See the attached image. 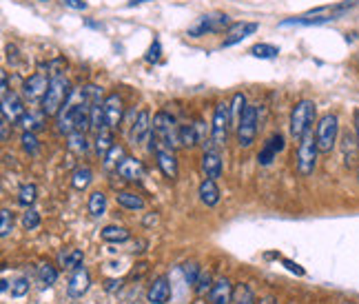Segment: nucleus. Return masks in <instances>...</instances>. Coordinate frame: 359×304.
Returning a JSON list of instances; mask_svg holds the SVG:
<instances>
[{"label": "nucleus", "instance_id": "nucleus-54", "mask_svg": "<svg viewBox=\"0 0 359 304\" xmlns=\"http://www.w3.org/2000/svg\"><path fill=\"white\" fill-rule=\"evenodd\" d=\"M40 3H47V0H40Z\"/></svg>", "mask_w": 359, "mask_h": 304}, {"label": "nucleus", "instance_id": "nucleus-13", "mask_svg": "<svg viewBox=\"0 0 359 304\" xmlns=\"http://www.w3.org/2000/svg\"><path fill=\"white\" fill-rule=\"evenodd\" d=\"M102 109H104V118H107V127L118 129L122 122V113H124L122 98L118 93H109V96H104Z\"/></svg>", "mask_w": 359, "mask_h": 304}, {"label": "nucleus", "instance_id": "nucleus-24", "mask_svg": "<svg viewBox=\"0 0 359 304\" xmlns=\"http://www.w3.org/2000/svg\"><path fill=\"white\" fill-rule=\"evenodd\" d=\"M113 129L111 127H104L96 133V142H93V146H96V153L98 158H104L111 149H113Z\"/></svg>", "mask_w": 359, "mask_h": 304}, {"label": "nucleus", "instance_id": "nucleus-40", "mask_svg": "<svg viewBox=\"0 0 359 304\" xmlns=\"http://www.w3.org/2000/svg\"><path fill=\"white\" fill-rule=\"evenodd\" d=\"M124 158H126V155H124L122 144H113V149L104 155V164H107V167H118Z\"/></svg>", "mask_w": 359, "mask_h": 304}, {"label": "nucleus", "instance_id": "nucleus-45", "mask_svg": "<svg viewBox=\"0 0 359 304\" xmlns=\"http://www.w3.org/2000/svg\"><path fill=\"white\" fill-rule=\"evenodd\" d=\"M62 3L71 9H76V12H84V9H87V3H84V0H62Z\"/></svg>", "mask_w": 359, "mask_h": 304}, {"label": "nucleus", "instance_id": "nucleus-4", "mask_svg": "<svg viewBox=\"0 0 359 304\" xmlns=\"http://www.w3.org/2000/svg\"><path fill=\"white\" fill-rule=\"evenodd\" d=\"M315 116H318V104L313 100H300L298 104L293 107L291 111V135L295 140H300L302 135L313 129V122H315Z\"/></svg>", "mask_w": 359, "mask_h": 304}, {"label": "nucleus", "instance_id": "nucleus-51", "mask_svg": "<svg viewBox=\"0 0 359 304\" xmlns=\"http://www.w3.org/2000/svg\"><path fill=\"white\" fill-rule=\"evenodd\" d=\"M142 3H149V0H129L126 7H135V5H142Z\"/></svg>", "mask_w": 359, "mask_h": 304}, {"label": "nucleus", "instance_id": "nucleus-39", "mask_svg": "<svg viewBox=\"0 0 359 304\" xmlns=\"http://www.w3.org/2000/svg\"><path fill=\"white\" fill-rule=\"evenodd\" d=\"M23 227H25V231H36V229L40 227V213L36 211V209L29 207L23 213Z\"/></svg>", "mask_w": 359, "mask_h": 304}, {"label": "nucleus", "instance_id": "nucleus-38", "mask_svg": "<svg viewBox=\"0 0 359 304\" xmlns=\"http://www.w3.org/2000/svg\"><path fill=\"white\" fill-rule=\"evenodd\" d=\"M0 220H3V222H0V238H7L14 231V213L5 207L3 211H0Z\"/></svg>", "mask_w": 359, "mask_h": 304}, {"label": "nucleus", "instance_id": "nucleus-12", "mask_svg": "<svg viewBox=\"0 0 359 304\" xmlns=\"http://www.w3.org/2000/svg\"><path fill=\"white\" fill-rule=\"evenodd\" d=\"M25 102L23 98L14 91H5L3 93V118H7L12 124H20V120L25 118Z\"/></svg>", "mask_w": 359, "mask_h": 304}, {"label": "nucleus", "instance_id": "nucleus-16", "mask_svg": "<svg viewBox=\"0 0 359 304\" xmlns=\"http://www.w3.org/2000/svg\"><path fill=\"white\" fill-rule=\"evenodd\" d=\"M284 149V135L282 133H273L271 138L264 142V146H262V151L258 153V162L262 164V167H269L273 160L278 158V153Z\"/></svg>", "mask_w": 359, "mask_h": 304}, {"label": "nucleus", "instance_id": "nucleus-18", "mask_svg": "<svg viewBox=\"0 0 359 304\" xmlns=\"http://www.w3.org/2000/svg\"><path fill=\"white\" fill-rule=\"evenodd\" d=\"M115 171H118L120 178L129 182H138L144 178V164L138 160V158H131V155H126V158L115 167Z\"/></svg>", "mask_w": 359, "mask_h": 304}, {"label": "nucleus", "instance_id": "nucleus-34", "mask_svg": "<svg viewBox=\"0 0 359 304\" xmlns=\"http://www.w3.org/2000/svg\"><path fill=\"white\" fill-rule=\"evenodd\" d=\"M246 109V98H244V93H235L233 96V102H231V120L235 122V127H237V122L242 118V113H244Z\"/></svg>", "mask_w": 359, "mask_h": 304}, {"label": "nucleus", "instance_id": "nucleus-46", "mask_svg": "<svg viewBox=\"0 0 359 304\" xmlns=\"http://www.w3.org/2000/svg\"><path fill=\"white\" fill-rule=\"evenodd\" d=\"M7 60L14 62V65H18V49L14 45H7Z\"/></svg>", "mask_w": 359, "mask_h": 304}, {"label": "nucleus", "instance_id": "nucleus-1", "mask_svg": "<svg viewBox=\"0 0 359 304\" xmlns=\"http://www.w3.org/2000/svg\"><path fill=\"white\" fill-rule=\"evenodd\" d=\"M71 91L73 89L69 85V80L65 78V73H60V76H51L45 100L40 102L42 113H45V116H58V111L62 109V104H65L67 98L71 96Z\"/></svg>", "mask_w": 359, "mask_h": 304}, {"label": "nucleus", "instance_id": "nucleus-3", "mask_svg": "<svg viewBox=\"0 0 359 304\" xmlns=\"http://www.w3.org/2000/svg\"><path fill=\"white\" fill-rule=\"evenodd\" d=\"M298 142H300L298 144V173L302 178H309L313 175L315 167H318V155H320L318 138H315L313 129H309Z\"/></svg>", "mask_w": 359, "mask_h": 304}, {"label": "nucleus", "instance_id": "nucleus-50", "mask_svg": "<svg viewBox=\"0 0 359 304\" xmlns=\"http://www.w3.org/2000/svg\"><path fill=\"white\" fill-rule=\"evenodd\" d=\"M355 135H357V142H359V109L355 111Z\"/></svg>", "mask_w": 359, "mask_h": 304}, {"label": "nucleus", "instance_id": "nucleus-29", "mask_svg": "<svg viewBox=\"0 0 359 304\" xmlns=\"http://www.w3.org/2000/svg\"><path fill=\"white\" fill-rule=\"evenodd\" d=\"M36 198H38V187L34 182H25L23 187L18 189V205L20 207L29 209L31 205L36 202Z\"/></svg>", "mask_w": 359, "mask_h": 304}, {"label": "nucleus", "instance_id": "nucleus-43", "mask_svg": "<svg viewBox=\"0 0 359 304\" xmlns=\"http://www.w3.org/2000/svg\"><path fill=\"white\" fill-rule=\"evenodd\" d=\"M29 293V280L27 278H18L12 285V296L14 298H25Z\"/></svg>", "mask_w": 359, "mask_h": 304}, {"label": "nucleus", "instance_id": "nucleus-19", "mask_svg": "<svg viewBox=\"0 0 359 304\" xmlns=\"http://www.w3.org/2000/svg\"><path fill=\"white\" fill-rule=\"evenodd\" d=\"M200 167H202V173L211 180H217L222 175V155L215 149H204L202 160H200Z\"/></svg>", "mask_w": 359, "mask_h": 304}, {"label": "nucleus", "instance_id": "nucleus-35", "mask_svg": "<svg viewBox=\"0 0 359 304\" xmlns=\"http://www.w3.org/2000/svg\"><path fill=\"white\" fill-rule=\"evenodd\" d=\"M42 122H45V113H25V118L20 120V127L25 131H36L42 127Z\"/></svg>", "mask_w": 359, "mask_h": 304}, {"label": "nucleus", "instance_id": "nucleus-53", "mask_svg": "<svg viewBox=\"0 0 359 304\" xmlns=\"http://www.w3.org/2000/svg\"><path fill=\"white\" fill-rule=\"evenodd\" d=\"M262 304H278L275 300H273V298H264V302Z\"/></svg>", "mask_w": 359, "mask_h": 304}, {"label": "nucleus", "instance_id": "nucleus-20", "mask_svg": "<svg viewBox=\"0 0 359 304\" xmlns=\"http://www.w3.org/2000/svg\"><path fill=\"white\" fill-rule=\"evenodd\" d=\"M168 298H171V285H168V280L164 276L155 278L153 285L149 287V293H146V300L151 304H166Z\"/></svg>", "mask_w": 359, "mask_h": 304}, {"label": "nucleus", "instance_id": "nucleus-41", "mask_svg": "<svg viewBox=\"0 0 359 304\" xmlns=\"http://www.w3.org/2000/svg\"><path fill=\"white\" fill-rule=\"evenodd\" d=\"M182 274H184L186 285H193L195 287V282H197L200 274H202V269H200L195 262H186V265H182Z\"/></svg>", "mask_w": 359, "mask_h": 304}, {"label": "nucleus", "instance_id": "nucleus-11", "mask_svg": "<svg viewBox=\"0 0 359 304\" xmlns=\"http://www.w3.org/2000/svg\"><path fill=\"white\" fill-rule=\"evenodd\" d=\"M151 131H153V122H151V113L142 109L138 111V116L133 118L131 122V129H129V140L131 144H142L151 138Z\"/></svg>", "mask_w": 359, "mask_h": 304}, {"label": "nucleus", "instance_id": "nucleus-21", "mask_svg": "<svg viewBox=\"0 0 359 304\" xmlns=\"http://www.w3.org/2000/svg\"><path fill=\"white\" fill-rule=\"evenodd\" d=\"M342 151H344V160L346 167H357L359 162V142H357V135L355 133H344L342 135Z\"/></svg>", "mask_w": 359, "mask_h": 304}, {"label": "nucleus", "instance_id": "nucleus-23", "mask_svg": "<svg viewBox=\"0 0 359 304\" xmlns=\"http://www.w3.org/2000/svg\"><path fill=\"white\" fill-rule=\"evenodd\" d=\"M197 193H200V200H202L206 207H217L220 196H222L220 187L215 184V180H211V178H204V180L200 182Z\"/></svg>", "mask_w": 359, "mask_h": 304}, {"label": "nucleus", "instance_id": "nucleus-37", "mask_svg": "<svg viewBox=\"0 0 359 304\" xmlns=\"http://www.w3.org/2000/svg\"><path fill=\"white\" fill-rule=\"evenodd\" d=\"M233 302H235V304H258V302H255V296H253V291H251L246 285H237V287H235Z\"/></svg>", "mask_w": 359, "mask_h": 304}, {"label": "nucleus", "instance_id": "nucleus-33", "mask_svg": "<svg viewBox=\"0 0 359 304\" xmlns=\"http://www.w3.org/2000/svg\"><path fill=\"white\" fill-rule=\"evenodd\" d=\"M82 260H84V254L80 249H71L69 254H62V265L69 271H76L78 267H82Z\"/></svg>", "mask_w": 359, "mask_h": 304}, {"label": "nucleus", "instance_id": "nucleus-8", "mask_svg": "<svg viewBox=\"0 0 359 304\" xmlns=\"http://www.w3.org/2000/svg\"><path fill=\"white\" fill-rule=\"evenodd\" d=\"M255 135H258V107L255 104H246V109L237 122V144L242 149H249L255 142Z\"/></svg>", "mask_w": 359, "mask_h": 304}, {"label": "nucleus", "instance_id": "nucleus-56", "mask_svg": "<svg viewBox=\"0 0 359 304\" xmlns=\"http://www.w3.org/2000/svg\"><path fill=\"white\" fill-rule=\"evenodd\" d=\"M351 304H355V302H351Z\"/></svg>", "mask_w": 359, "mask_h": 304}, {"label": "nucleus", "instance_id": "nucleus-22", "mask_svg": "<svg viewBox=\"0 0 359 304\" xmlns=\"http://www.w3.org/2000/svg\"><path fill=\"white\" fill-rule=\"evenodd\" d=\"M100 238L109 245H122V243H129L131 240V231L126 227H120V225H109L100 231Z\"/></svg>", "mask_w": 359, "mask_h": 304}, {"label": "nucleus", "instance_id": "nucleus-42", "mask_svg": "<svg viewBox=\"0 0 359 304\" xmlns=\"http://www.w3.org/2000/svg\"><path fill=\"white\" fill-rule=\"evenodd\" d=\"M211 287H213V278H211L208 271H202L195 282V291H197V296H204V293L211 291Z\"/></svg>", "mask_w": 359, "mask_h": 304}, {"label": "nucleus", "instance_id": "nucleus-28", "mask_svg": "<svg viewBox=\"0 0 359 304\" xmlns=\"http://www.w3.org/2000/svg\"><path fill=\"white\" fill-rule=\"evenodd\" d=\"M87 209H89L91 218H102L104 213H107V196H104L102 191H93L89 196Z\"/></svg>", "mask_w": 359, "mask_h": 304}, {"label": "nucleus", "instance_id": "nucleus-44", "mask_svg": "<svg viewBox=\"0 0 359 304\" xmlns=\"http://www.w3.org/2000/svg\"><path fill=\"white\" fill-rule=\"evenodd\" d=\"M157 58H160V40H155L149 49V54H146V60L149 62H157Z\"/></svg>", "mask_w": 359, "mask_h": 304}, {"label": "nucleus", "instance_id": "nucleus-30", "mask_svg": "<svg viewBox=\"0 0 359 304\" xmlns=\"http://www.w3.org/2000/svg\"><path fill=\"white\" fill-rule=\"evenodd\" d=\"M197 142H200V135H197L195 124H182V127H180V146L191 149Z\"/></svg>", "mask_w": 359, "mask_h": 304}, {"label": "nucleus", "instance_id": "nucleus-17", "mask_svg": "<svg viewBox=\"0 0 359 304\" xmlns=\"http://www.w3.org/2000/svg\"><path fill=\"white\" fill-rule=\"evenodd\" d=\"M258 29H260L258 23H233L226 31V38H224V43H222V47H231L235 43H242L244 38L255 34Z\"/></svg>", "mask_w": 359, "mask_h": 304}, {"label": "nucleus", "instance_id": "nucleus-52", "mask_svg": "<svg viewBox=\"0 0 359 304\" xmlns=\"http://www.w3.org/2000/svg\"><path fill=\"white\" fill-rule=\"evenodd\" d=\"M115 287H120V282H115V280H109V282H107V289H109V291H113Z\"/></svg>", "mask_w": 359, "mask_h": 304}, {"label": "nucleus", "instance_id": "nucleus-57", "mask_svg": "<svg viewBox=\"0 0 359 304\" xmlns=\"http://www.w3.org/2000/svg\"><path fill=\"white\" fill-rule=\"evenodd\" d=\"M291 304H295V302H291Z\"/></svg>", "mask_w": 359, "mask_h": 304}, {"label": "nucleus", "instance_id": "nucleus-14", "mask_svg": "<svg viewBox=\"0 0 359 304\" xmlns=\"http://www.w3.org/2000/svg\"><path fill=\"white\" fill-rule=\"evenodd\" d=\"M89 287H91V276H89V271L84 269V267H78V269L71 274V278H69L67 293H69V298H82L84 293L89 291Z\"/></svg>", "mask_w": 359, "mask_h": 304}, {"label": "nucleus", "instance_id": "nucleus-48", "mask_svg": "<svg viewBox=\"0 0 359 304\" xmlns=\"http://www.w3.org/2000/svg\"><path fill=\"white\" fill-rule=\"evenodd\" d=\"M284 265L289 267V271H295V274H300V276L304 274V271H302V269H300L298 265H295V262H291V260H284Z\"/></svg>", "mask_w": 359, "mask_h": 304}, {"label": "nucleus", "instance_id": "nucleus-7", "mask_svg": "<svg viewBox=\"0 0 359 304\" xmlns=\"http://www.w3.org/2000/svg\"><path fill=\"white\" fill-rule=\"evenodd\" d=\"M231 25V18L226 14H206V16H200L197 18V23L188 29V36H193V38H200V36H206V34H220V31H224L229 29Z\"/></svg>", "mask_w": 359, "mask_h": 304}, {"label": "nucleus", "instance_id": "nucleus-10", "mask_svg": "<svg viewBox=\"0 0 359 304\" xmlns=\"http://www.w3.org/2000/svg\"><path fill=\"white\" fill-rule=\"evenodd\" d=\"M49 82L51 78L47 73H34V76H29L25 82H23V96L29 104H36V102H42L45 100V93L49 89Z\"/></svg>", "mask_w": 359, "mask_h": 304}, {"label": "nucleus", "instance_id": "nucleus-9", "mask_svg": "<svg viewBox=\"0 0 359 304\" xmlns=\"http://www.w3.org/2000/svg\"><path fill=\"white\" fill-rule=\"evenodd\" d=\"M149 151L155 153L157 167H160V171L164 173V178H168V180H175L177 173H180L175 149H171V146H164V144H160V142H151V144H149Z\"/></svg>", "mask_w": 359, "mask_h": 304}, {"label": "nucleus", "instance_id": "nucleus-2", "mask_svg": "<svg viewBox=\"0 0 359 304\" xmlns=\"http://www.w3.org/2000/svg\"><path fill=\"white\" fill-rule=\"evenodd\" d=\"M149 142H160L164 146H171V149L180 146V127H177V122L171 113H166V111L155 113Z\"/></svg>", "mask_w": 359, "mask_h": 304}, {"label": "nucleus", "instance_id": "nucleus-27", "mask_svg": "<svg viewBox=\"0 0 359 304\" xmlns=\"http://www.w3.org/2000/svg\"><path fill=\"white\" fill-rule=\"evenodd\" d=\"M93 180V171L89 167H78L76 171L71 173V187L76 189V191H84Z\"/></svg>", "mask_w": 359, "mask_h": 304}, {"label": "nucleus", "instance_id": "nucleus-32", "mask_svg": "<svg viewBox=\"0 0 359 304\" xmlns=\"http://www.w3.org/2000/svg\"><path fill=\"white\" fill-rule=\"evenodd\" d=\"M251 54L255 56V58H262V60L278 58V56H280V47H275V45H266V43H260V45H253V47H251Z\"/></svg>", "mask_w": 359, "mask_h": 304}, {"label": "nucleus", "instance_id": "nucleus-55", "mask_svg": "<svg viewBox=\"0 0 359 304\" xmlns=\"http://www.w3.org/2000/svg\"><path fill=\"white\" fill-rule=\"evenodd\" d=\"M357 173H359V169H357Z\"/></svg>", "mask_w": 359, "mask_h": 304}, {"label": "nucleus", "instance_id": "nucleus-49", "mask_svg": "<svg viewBox=\"0 0 359 304\" xmlns=\"http://www.w3.org/2000/svg\"><path fill=\"white\" fill-rule=\"evenodd\" d=\"M157 222V216L155 213H149L144 218V227H151V225H155Z\"/></svg>", "mask_w": 359, "mask_h": 304}, {"label": "nucleus", "instance_id": "nucleus-5", "mask_svg": "<svg viewBox=\"0 0 359 304\" xmlns=\"http://www.w3.org/2000/svg\"><path fill=\"white\" fill-rule=\"evenodd\" d=\"M337 135H340V118H337L335 113H326V116L320 118L318 129H315L320 153H331L335 149Z\"/></svg>", "mask_w": 359, "mask_h": 304}, {"label": "nucleus", "instance_id": "nucleus-31", "mask_svg": "<svg viewBox=\"0 0 359 304\" xmlns=\"http://www.w3.org/2000/svg\"><path fill=\"white\" fill-rule=\"evenodd\" d=\"M38 280H40V285L54 287L58 282V269L54 265H49V262H45V265L38 267Z\"/></svg>", "mask_w": 359, "mask_h": 304}, {"label": "nucleus", "instance_id": "nucleus-25", "mask_svg": "<svg viewBox=\"0 0 359 304\" xmlns=\"http://www.w3.org/2000/svg\"><path fill=\"white\" fill-rule=\"evenodd\" d=\"M115 202H118L122 209H129V211H142L144 209V200L133 191H120L115 196Z\"/></svg>", "mask_w": 359, "mask_h": 304}, {"label": "nucleus", "instance_id": "nucleus-6", "mask_svg": "<svg viewBox=\"0 0 359 304\" xmlns=\"http://www.w3.org/2000/svg\"><path fill=\"white\" fill-rule=\"evenodd\" d=\"M231 104L220 102L213 111V124H211V142L215 146H224L229 140V129L233 127L231 124Z\"/></svg>", "mask_w": 359, "mask_h": 304}, {"label": "nucleus", "instance_id": "nucleus-15", "mask_svg": "<svg viewBox=\"0 0 359 304\" xmlns=\"http://www.w3.org/2000/svg\"><path fill=\"white\" fill-rule=\"evenodd\" d=\"M233 285H231V280L229 278H220L213 282V287H211L208 291V302L211 304H229V302H233Z\"/></svg>", "mask_w": 359, "mask_h": 304}, {"label": "nucleus", "instance_id": "nucleus-47", "mask_svg": "<svg viewBox=\"0 0 359 304\" xmlns=\"http://www.w3.org/2000/svg\"><path fill=\"white\" fill-rule=\"evenodd\" d=\"M9 124H12V122H9L7 118H3V124H0V131H3V142L9 140Z\"/></svg>", "mask_w": 359, "mask_h": 304}, {"label": "nucleus", "instance_id": "nucleus-36", "mask_svg": "<svg viewBox=\"0 0 359 304\" xmlns=\"http://www.w3.org/2000/svg\"><path fill=\"white\" fill-rule=\"evenodd\" d=\"M20 144H23V149L29 153V155H36L38 149H40V142L36 138L34 131H23V135H20Z\"/></svg>", "mask_w": 359, "mask_h": 304}, {"label": "nucleus", "instance_id": "nucleus-26", "mask_svg": "<svg viewBox=\"0 0 359 304\" xmlns=\"http://www.w3.org/2000/svg\"><path fill=\"white\" fill-rule=\"evenodd\" d=\"M67 149H69L71 153H78V155L87 153V151H89L87 133H84V131H73V133H69V135H67Z\"/></svg>", "mask_w": 359, "mask_h": 304}]
</instances>
